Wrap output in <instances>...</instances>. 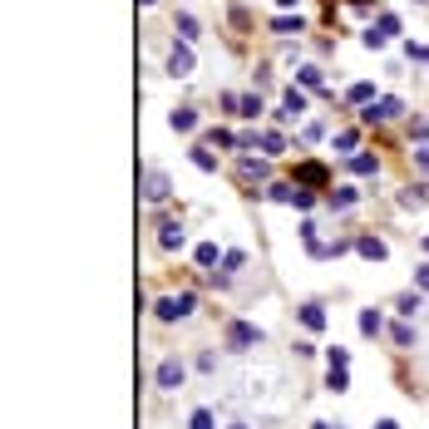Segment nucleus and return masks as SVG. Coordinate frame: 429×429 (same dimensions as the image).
I'll return each instance as SVG.
<instances>
[{"label":"nucleus","instance_id":"cd10ccee","mask_svg":"<svg viewBox=\"0 0 429 429\" xmlns=\"http://www.w3.org/2000/svg\"><path fill=\"white\" fill-rule=\"evenodd\" d=\"M207 143H218V148H237V138H232L227 129H212V138H207Z\"/></svg>","mask_w":429,"mask_h":429},{"label":"nucleus","instance_id":"7ed1b4c3","mask_svg":"<svg viewBox=\"0 0 429 429\" xmlns=\"http://www.w3.org/2000/svg\"><path fill=\"white\" fill-rule=\"evenodd\" d=\"M395 114H400V99H375V104H365L360 119H365V124H390Z\"/></svg>","mask_w":429,"mask_h":429},{"label":"nucleus","instance_id":"e433bc0d","mask_svg":"<svg viewBox=\"0 0 429 429\" xmlns=\"http://www.w3.org/2000/svg\"><path fill=\"white\" fill-rule=\"evenodd\" d=\"M375 429H400V424H395V419H380V424H375Z\"/></svg>","mask_w":429,"mask_h":429},{"label":"nucleus","instance_id":"f3484780","mask_svg":"<svg viewBox=\"0 0 429 429\" xmlns=\"http://www.w3.org/2000/svg\"><path fill=\"white\" fill-rule=\"evenodd\" d=\"M272 30H282V35H301V15H277Z\"/></svg>","mask_w":429,"mask_h":429},{"label":"nucleus","instance_id":"4be33fe9","mask_svg":"<svg viewBox=\"0 0 429 429\" xmlns=\"http://www.w3.org/2000/svg\"><path fill=\"white\" fill-rule=\"evenodd\" d=\"M326 385H331L336 395H341V390H350V370H331V375H326Z\"/></svg>","mask_w":429,"mask_h":429},{"label":"nucleus","instance_id":"20e7f679","mask_svg":"<svg viewBox=\"0 0 429 429\" xmlns=\"http://www.w3.org/2000/svg\"><path fill=\"white\" fill-rule=\"evenodd\" d=\"M257 341H261V331L247 326V321H232V326H227V346H232V350H247V346H257Z\"/></svg>","mask_w":429,"mask_h":429},{"label":"nucleus","instance_id":"9b49d317","mask_svg":"<svg viewBox=\"0 0 429 429\" xmlns=\"http://www.w3.org/2000/svg\"><path fill=\"white\" fill-rule=\"evenodd\" d=\"M301 326H306V331H326V311H321L316 301H306V306H301Z\"/></svg>","mask_w":429,"mask_h":429},{"label":"nucleus","instance_id":"0eeeda50","mask_svg":"<svg viewBox=\"0 0 429 429\" xmlns=\"http://www.w3.org/2000/svg\"><path fill=\"white\" fill-rule=\"evenodd\" d=\"M158 247H163V252H178V247H183V227H178V222H158Z\"/></svg>","mask_w":429,"mask_h":429},{"label":"nucleus","instance_id":"c9c22d12","mask_svg":"<svg viewBox=\"0 0 429 429\" xmlns=\"http://www.w3.org/2000/svg\"><path fill=\"white\" fill-rule=\"evenodd\" d=\"M316 202V193H306V188H296V197H291V207H311Z\"/></svg>","mask_w":429,"mask_h":429},{"label":"nucleus","instance_id":"b1692460","mask_svg":"<svg viewBox=\"0 0 429 429\" xmlns=\"http://www.w3.org/2000/svg\"><path fill=\"white\" fill-rule=\"evenodd\" d=\"M218 419H212V410H193V419H188V429H212Z\"/></svg>","mask_w":429,"mask_h":429},{"label":"nucleus","instance_id":"423d86ee","mask_svg":"<svg viewBox=\"0 0 429 429\" xmlns=\"http://www.w3.org/2000/svg\"><path fill=\"white\" fill-rule=\"evenodd\" d=\"M355 252H360L365 261H385V257H390V247H385L380 237H355Z\"/></svg>","mask_w":429,"mask_h":429},{"label":"nucleus","instance_id":"473e14b6","mask_svg":"<svg viewBox=\"0 0 429 429\" xmlns=\"http://www.w3.org/2000/svg\"><path fill=\"white\" fill-rule=\"evenodd\" d=\"M301 84H306V89H321V70L306 65V70H301Z\"/></svg>","mask_w":429,"mask_h":429},{"label":"nucleus","instance_id":"bb28decb","mask_svg":"<svg viewBox=\"0 0 429 429\" xmlns=\"http://www.w3.org/2000/svg\"><path fill=\"white\" fill-rule=\"evenodd\" d=\"M266 197H277V202H291V197H296V188H291V183H272V193H266Z\"/></svg>","mask_w":429,"mask_h":429},{"label":"nucleus","instance_id":"393cba45","mask_svg":"<svg viewBox=\"0 0 429 429\" xmlns=\"http://www.w3.org/2000/svg\"><path fill=\"white\" fill-rule=\"evenodd\" d=\"M355 202V188H331V207H350Z\"/></svg>","mask_w":429,"mask_h":429},{"label":"nucleus","instance_id":"6ab92c4d","mask_svg":"<svg viewBox=\"0 0 429 429\" xmlns=\"http://www.w3.org/2000/svg\"><path fill=\"white\" fill-rule=\"evenodd\" d=\"M350 168L370 178V173H375V168H380V163H375V158H370V153H350Z\"/></svg>","mask_w":429,"mask_h":429},{"label":"nucleus","instance_id":"c85d7f7f","mask_svg":"<svg viewBox=\"0 0 429 429\" xmlns=\"http://www.w3.org/2000/svg\"><path fill=\"white\" fill-rule=\"evenodd\" d=\"M178 30H183V44H188V40L197 35V20H193V15H178Z\"/></svg>","mask_w":429,"mask_h":429},{"label":"nucleus","instance_id":"ddd939ff","mask_svg":"<svg viewBox=\"0 0 429 429\" xmlns=\"http://www.w3.org/2000/svg\"><path fill=\"white\" fill-rule=\"evenodd\" d=\"M168 124H173V133H193V129H197V114H193V109H173Z\"/></svg>","mask_w":429,"mask_h":429},{"label":"nucleus","instance_id":"72a5a7b5","mask_svg":"<svg viewBox=\"0 0 429 429\" xmlns=\"http://www.w3.org/2000/svg\"><path fill=\"white\" fill-rule=\"evenodd\" d=\"M405 49H410V60H424V65H429V44H414V40H410Z\"/></svg>","mask_w":429,"mask_h":429},{"label":"nucleus","instance_id":"6e6552de","mask_svg":"<svg viewBox=\"0 0 429 429\" xmlns=\"http://www.w3.org/2000/svg\"><path fill=\"white\" fill-rule=\"evenodd\" d=\"M168 74H193V49H188V44H173V55H168Z\"/></svg>","mask_w":429,"mask_h":429},{"label":"nucleus","instance_id":"2eb2a0df","mask_svg":"<svg viewBox=\"0 0 429 429\" xmlns=\"http://www.w3.org/2000/svg\"><path fill=\"white\" fill-rule=\"evenodd\" d=\"M193 163H197L202 173H218V158H212V148H207V143H197V148H193Z\"/></svg>","mask_w":429,"mask_h":429},{"label":"nucleus","instance_id":"a19ab883","mask_svg":"<svg viewBox=\"0 0 429 429\" xmlns=\"http://www.w3.org/2000/svg\"><path fill=\"white\" fill-rule=\"evenodd\" d=\"M316 429H331V424H316Z\"/></svg>","mask_w":429,"mask_h":429},{"label":"nucleus","instance_id":"1a4fd4ad","mask_svg":"<svg viewBox=\"0 0 429 429\" xmlns=\"http://www.w3.org/2000/svg\"><path fill=\"white\" fill-rule=\"evenodd\" d=\"M143 188H148V202H163V197L173 193V188H168V178H163V173H158V168H153V173L143 178Z\"/></svg>","mask_w":429,"mask_h":429},{"label":"nucleus","instance_id":"f257e3e1","mask_svg":"<svg viewBox=\"0 0 429 429\" xmlns=\"http://www.w3.org/2000/svg\"><path fill=\"white\" fill-rule=\"evenodd\" d=\"M193 306H197L193 291H183V296H158V301H153V316H158V321H183Z\"/></svg>","mask_w":429,"mask_h":429},{"label":"nucleus","instance_id":"f704fd0d","mask_svg":"<svg viewBox=\"0 0 429 429\" xmlns=\"http://www.w3.org/2000/svg\"><path fill=\"white\" fill-rule=\"evenodd\" d=\"M414 291H429V261H424L419 272H414Z\"/></svg>","mask_w":429,"mask_h":429},{"label":"nucleus","instance_id":"2f4dec72","mask_svg":"<svg viewBox=\"0 0 429 429\" xmlns=\"http://www.w3.org/2000/svg\"><path fill=\"white\" fill-rule=\"evenodd\" d=\"M261 148H266V153H282L286 143H282V133H261Z\"/></svg>","mask_w":429,"mask_h":429},{"label":"nucleus","instance_id":"412c9836","mask_svg":"<svg viewBox=\"0 0 429 429\" xmlns=\"http://www.w3.org/2000/svg\"><path fill=\"white\" fill-rule=\"evenodd\" d=\"M326 360H331V370H346V365H350V350H346V346H331Z\"/></svg>","mask_w":429,"mask_h":429},{"label":"nucleus","instance_id":"dca6fc26","mask_svg":"<svg viewBox=\"0 0 429 429\" xmlns=\"http://www.w3.org/2000/svg\"><path fill=\"white\" fill-rule=\"evenodd\" d=\"M370 30H375V35H380V40H390V35H400V20H395V15H380V20H375V25H370Z\"/></svg>","mask_w":429,"mask_h":429},{"label":"nucleus","instance_id":"a878e982","mask_svg":"<svg viewBox=\"0 0 429 429\" xmlns=\"http://www.w3.org/2000/svg\"><path fill=\"white\" fill-rule=\"evenodd\" d=\"M424 193H429V188H405L400 202H405V207H424Z\"/></svg>","mask_w":429,"mask_h":429},{"label":"nucleus","instance_id":"4468645a","mask_svg":"<svg viewBox=\"0 0 429 429\" xmlns=\"http://www.w3.org/2000/svg\"><path fill=\"white\" fill-rule=\"evenodd\" d=\"M360 331H365V336H380V331H385V316H380V311H360Z\"/></svg>","mask_w":429,"mask_h":429},{"label":"nucleus","instance_id":"c756f323","mask_svg":"<svg viewBox=\"0 0 429 429\" xmlns=\"http://www.w3.org/2000/svg\"><path fill=\"white\" fill-rule=\"evenodd\" d=\"M419 311V291H410V296H400V316H414Z\"/></svg>","mask_w":429,"mask_h":429},{"label":"nucleus","instance_id":"f8f14e48","mask_svg":"<svg viewBox=\"0 0 429 429\" xmlns=\"http://www.w3.org/2000/svg\"><path fill=\"white\" fill-rule=\"evenodd\" d=\"M282 109H286V114H291V119H296V114H306V94H301V89H296V84H291V89H286V94H282Z\"/></svg>","mask_w":429,"mask_h":429},{"label":"nucleus","instance_id":"79ce46f5","mask_svg":"<svg viewBox=\"0 0 429 429\" xmlns=\"http://www.w3.org/2000/svg\"><path fill=\"white\" fill-rule=\"evenodd\" d=\"M424 252H429V237H424Z\"/></svg>","mask_w":429,"mask_h":429},{"label":"nucleus","instance_id":"f03ea898","mask_svg":"<svg viewBox=\"0 0 429 429\" xmlns=\"http://www.w3.org/2000/svg\"><path fill=\"white\" fill-rule=\"evenodd\" d=\"M153 380H158V390H178L183 385V360H158V370H153Z\"/></svg>","mask_w":429,"mask_h":429},{"label":"nucleus","instance_id":"aec40b11","mask_svg":"<svg viewBox=\"0 0 429 429\" xmlns=\"http://www.w3.org/2000/svg\"><path fill=\"white\" fill-rule=\"evenodd\" d=\"M193 257H197V266H218V242H202Z\"/></svg>","mask_w":429,"mask_h":429},{"label":"nucleus","instance_id":"4c0bfd02","mask_svg":"<svg viewBox=\"0 0 429 429\" xmlns=\"http://www.w3.org/2000/svg\"><path fill=\"white\" fill-rule=\"evenodd\" d=\"M277 6H282V10H291V6H296V0H277Z\"/></svg>","mask_w":429,"mask_h":429},{"label":"nucleus","instance_id":"7c9ffc66","mask_svg":"<svg viewBox=\"0 0 429 429\" xmlns=\"http://www.w3.org/2000/svg\"><path fill=\"white\" fill-rule=\"evenodd\" d=\"M242 114H247V119H257V114H261V99H257V94H247V99H242Z\"/></svg>","mask_w":429,"mask_h":429},{"label":"nucleus","instance_id":"a211bd4d","mask_svg":"<svg viewBox=\"0 0 429 429\" xmlns=\"http://www.w3.org/2000/svg\"><path fill=\"white\" fill-rule=\"evenodd\" d=\"M350 104H375V84H350Z\"/></svg>","mask_w":429,"mask_h":429},{"label":"nucleus","instance_id":"58836bf2","mask_svg":"<svg viewBox=\"0 0 429 429\" xmlns=\"http://www.w3.org/2000/svg\"><path fill=\"white\" fill-rule=\"evenodd\" d=\"M419 163H424V168H429V148H424V153H419Z\"/></svg>","mask_w":429,"mask_h":429},{"label":"nucleus","instance_id":"9d476101","mask_svg":"<svg viewBox=\"0 0 429 429\" xmlns=\"http://www.w3.org/2000/svg\"><path fill=\"white\" fill-rule=\"evenodd\" d=\"M296 183H311V188H326L331 178H326V168H321V163H301V168H296Z\"/></svg>","mask_w":429,"mask_h":429},{"label":"nucleus","instance_id":"39448f33","mask_svg":"<svg viewBox=\"0 0 429 429\" xmlns=\"http://www.w3.org/2000/svg\"><path fill=\"white\" fill-rule=\"evenodd\" d=\"M237 178L252 188V183H266V163H261V158H247L242 153V163H237Z\"/></svg>","mask_w":429,"mask_h":429},{"label":"nucleus","instance_id":"ea45409f","mask_svg":"<svg viewBox=\"0 0 429 429\" xmlns=\"http://www.w3.org/2000/svg\"><path fill=\"white\" fill-rule=\"evenodd\" d=\"M138 6H153V0H138Z\"/></svg>","mask_w":429,"mask_h":429},{"label":"nucleus","instance_id":"37998d69","mask_svg":"<svg viewBox=\"0 0 429 429\" xmlns=\"http://www.w3.org/2000/svg\"><path fill=\"white\" fill-rule=\"evenodd\" d=\"M232 429H247V424H232Z\"/></svg>","mask_w":429,"mask_h":429},{"label":"nucleus","instance_id":"5701e85b","mask_svg":"<svg viewBox=\"0 0 429 429\" xmlns=\"http://www.w3.org/2000/svg\"><path fill=\"white\" fill-rule=\"evenodd\" d=\"M390 341H395V346H414V331L400 321V326H390Z\"/></svg>","mask_w":429,"mask_h":429}]
</instances>
